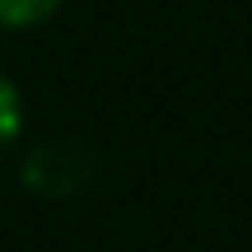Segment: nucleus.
<instances>
[{"mask_svg":"<svg viewBox=\"0 0 252 252\" xmlns=\"http://www.w3.org/2000/svg\"><path fill=\"white\" fill-rule=\"evenodd\" d=\"M61 9V0H0V33H24L37 28Z\"/></svg>","mask_w":252,"mask_h":252,"instance_id":"nucleus-2","label":"nucleus"},{"mask_svg":"<svg viewBox=\"0 0 252 252\" xmlns=\"http://www.w3.org/2000/svg\"><path fill=\"white\" fill-rule=\"evenodd\" d=\"M94 173V159L84 145L75 140H47V145H33L24 159V187L37 191L47 201H61V196H75V191L89 182Z\"/></svg>","mask_w":252,"mask_h":252,"instance_id":"nucleus-1","label":"nucleus"},{"mask_svg":"<svg viewBox=\"0 0 252 252\" xmlns=\"http://www.w3.org/2000/svg\"><path fill=\"white\" fill-rule=\"evenodd\" d=\"M19 131H24V98H19L14 80H9V75H0V159L14 150Z\"/></svg>","mask_w":252,"mask_h":252,"instance_id":"nucleus-3","label":"nucleus"}]
</instances>
